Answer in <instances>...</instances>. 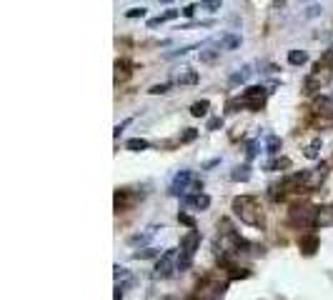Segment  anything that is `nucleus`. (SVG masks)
<instances>
[{"label": "nucleus", "mask_w": 333, "mask_h": 300, "mask_svg": "<svg viewBox=\"0 0 333 300\" xmlns=\"http://www.w3.org/2000/svg\"><path fill=\"white\" fill-rule=\"evenodd\" d=\"M231 210H233L236 218H241V223L253 225V228H263V210H261L258 198H253V195H238V198H233Z\"/></svg>", "instance_id": "1"}, {"label": "nucleus", "mask_w": 333, "mask_h": 300, "mask_svg": "<svg viewBox=\"0 0 333 300\" xmlns=\"http://www.w3.org/2000/svg\"><path fill=\"white\" fill-rule=\"evenodd\" d=\"M200 248V233H198V228H193V230H188L180 238V250H178V263H176V268H178V273H185L191 265H193V255H196V250Z\"/></svg>", "instance_id": "2"}, {"label": "nucleus", "mask_w": 333, "mask_h": 300, "mask_svg": "<svg viewBox=\"0 0 333 300\" xmlns=\"http://www.w3.org/2000/svg\"><path fill=\"white\" fill-rule=\"evenodd\" d=\"M316 218H318V208H313L311 203H296V205H290V210H288L290 225H296L301 230L316 228Z\"/></svg>", "instance_id": "3"}, {"label": "nucleus", "mask_w": 333, "mask_h": 300, "mask_svg": "<svg viewBox=\"0 0 333 300\" xmlns=\"http://www.w3.org/2000/svg\"><path fill=\"white\" fill-rule=\"evenodd\" d=\"M176 263H178V250H176V248L163 250L160 258H158V263H155V268H153V280H165V278H171V275L178 270Z\"/></svg>", "instance_id": "4"}, {"label": "nucleus", "mask_w": 333, "mask_h": 300, "mask_svg": "<svg viewBox=\"0 0 333 300\" xmlns=\"http://www.w3.org/2000/svg\"><path fill=\"white\" fill-rule=\"evenodd\" d=\"M331 78H333V68H326V65H318L316 63V70L303 80V90L306 93H318L321 88H326V85L331 83Z\"/></svg>", "instance_id": "5"}, {"label": "nucleus", "mask_w": 333, "mask_h": 300, "mask_svg": "<svg viewBox=\"0 0 333 300\" xmlns=\"http://www.w3.org/2000/svg\"><path fill=\"white\" fill-rule=\"evenodd\" d=\"M268 93L270 90H266L263 85H251V88H245L243 90V95H241V100H243V108L245 110H261L263 105H266V98H268Z\"/></svg>", "instance_id": "6"}, {"label": "nucleus", "mask_w": 333, "mask_h": 300, "mask_svg": "<svg viewBox=\"0 0 333 300\" xmlns=\"http://www.w3.org/2000/svg\"><path fill=\"white\" fill-rule=\"evenodd\" d=\"M193 173L191 170H180V173H176V178L171 180V185H168V195H173V198H183L185 193H188V188H191V183H193Z\"/></svg>", "instance_id": "7"}, {"label": "nucleus", "mask_w": 333, "mask_h": 300, "mask_svg": "<svg viewBox=\"0 0 333 300\" xmlns=\"http://www.w3.org/2000/svg\"><path fill=\"white\" fill-rule=\"evenodd\" d=\"M326 175H328V168H326V165H318V168H311V170H306V178H303V190H306V193H311V190H318V188L323 185Z\"/></svg>", "instance_id": "8"}, {"label": "nucleus", "mask_w": 333, "mask_h": 300, "mask_svg": "<svg viewBox=\"0 0 333 300\" xmlns=\"http://www.w3.org/2000/svg\"><path fill=\"white\" fill-rule=\"evenodd\" d=\"M228 283H231V280H225V283H205V285L198 290V300H218V298L225 293Z\"/></svg>", "instance_id": "9"}, {"label": "nucleus", "mask_w": 333, "mask_h": 300, "mask_svg": "<svg viewBox=\"0 0 333 300\" xmlns=\"http://www.w3.org/2000/svg\"><path fill=\"white\" fill-rule=\"evenodd\" d=\"M185 208H196V210H208L211 208V198L205 195V193H188V195L180 198Z\"/></svg>", "instance_id": "10"}, {"label": "nucleus", "mask_w": 333, "mask_h": 300, "mask_svg": "<svg viewBox=\"0 0 333 300\" xmlns=\"http://www.w3.org/2000/svg\"><path fill=\"white\" fill-rule=\"evenodd\" d=\"M298 248H301V253L303 255H316V250L321 248V240H318V235H313V233H306V235H301L298 238Z\"/></svg>", "instance_id": "11"}, {"label": "nucleus", "mask_w": 333, "mask_h": 300, "mask_svg": "<svg viewBox=\"0 0 333 300\" xmlns=\"http://www.w3.org/2000/svg\"><path fill=\"white\" fill-rule=\"evenodd\" d=\"M158 230H163V225H148V228H145L143 233H135V235H131V238H128V243H131V245H145V243H148V240L153 238V235H155Z\"/></svg>", "instance_id": "12"}, {"label": "nucleus", "mask_w": 333, "mask_h": 300, "mask_svg": "<svg viewBox=\"0 0 333 300\" xmlns=\"http://www.w3.org/2000/svg\"><path fill=\"white\" fill-rule=\"evenodd\" d=\"M333 225V205L318 208V218H316V228H331Z\"/></svg>", "instance_id": "13"}, {"label": "nucleus", "mask_w": 333, "mask_h": 300, "mask_svg": "<svg viewBox=\"0 0 333 300\" xmlns=\"http://www.w3.org/2000/svg\"><path fill=\"white\" fill-rule=\"evenodd\" d=\"M183 10H176V8H168L165 13H160L158 18H153V20H148V28H158L160 23H168V20H176L178 15H180Z\"/></svg>", "instance_id": "14"}, {"label": "nucleus", "mask_w": 333, "mask_h": 300, "mask_svg": "<svg viewBox=\"0 0 333 300\" xmlns=\"http://www.w3.org/2000/svg\"><path fill=\"white\" fill-rule=\"evenodd\" d=\"M151 258H160V250H158V248H153V245L140 248V250H135V253H133V260H151Z\"/></svg>", "instance_id": "15"}, {"label": "nucleus", "mask_w": 333, "mask_h": 300, "mask_svg": "<svg viewBox=\"0 0 333 300\" xmlns=\"http://www.w3.org/2000/svg\"><path fill=\"white\" fill-rule=\"evenodd\" d=\"M266 170H283V168H290V160L288 158H278V155H270L266 163H263Z\"/></svg>", "instance_id": "16"}, {"label": "nucleus", "mask_w": 333, "mask_h": 300, "mask_svg": "<svg viewBox=\"0 0 333 300\" xmlns=\"http://www.w3.org/2000/svg\"><path fill=\"white\" fill-rule=\"evenodd\" d=\"M243 38L241 35H221V50H236L241 48Z\"/></svg>", "instance_id": "17"}, {"label": "nucleus", "mask_w": 333, "mask_h": 300, "mask_svg": "<svg viewBox=\"0 0 333 300\" xmlns=\"http://www.w3.org/2000/svg\"><path fill=\"white\" fill-rule=\"evenodd\" d=\"M281 148H283V140L278 135H268L266 138V153L268 155H281Z\"/></svg>", "instance_id": "18"}, {"label": "nucleus", "mask_w": 333, "mask_h": 300, "mask_svg": "<svg viewBox=\"0 0 333 300\" xmlns=\"http://www.w3.org/2000/svg\"><path fill=\"white\" fill-rule=\"evenodd\" d=\"M251 65H243L238 73H233L231 78H228V83H231V85H243V83H248V78H251Z\"/></svg>", "instance_id": "19"}, {"label": "nucleus", "mask_w": 333, "mask_h": 300, "mask_svg": "<svg viewBox=\"0 0 333 300\" xmlns=\"http://www.w3.org/2000/svg\"><path fill=\"white\" fill-rule=\"evenodd\" d=\"M303 155H306L308 160H318V158H321V138L311 140V143L306 145V150H303Z\"/></svg>", "instance_id": "20"}, {"label": "nucleus", "mask_w": 333, "mask_h": 300, "mask_svg": "<svg viewBox=\"0 0 333 300\" xmlns=\"http://www.w3.org/2000/svg\"><path fill=\"white\" fill-rule=\"evenodd\" d=\"M231 180H236V183H248V180H251V168H248V165H238V168H233Z\"/></svg>", "instance_id": "21"}, {"label": "nucleus", "mask_w": 333, "mask_h": 300, "mask_svg": "<svg viewBox=\"0 0 333 300\" xmlns=\"http://www.w3.org/2000/svg\"><path fill=\"white\" fill-rule=\"evenodd\" d=\"M288 63H290V65H296V68H301V65L308 63V53L306 50H290L288 53Z\"/></svg>", "instance_id": "22"}, {"label": "nucleus", "mask_w": 333, "mask_h": 300, "mask_svg": "<svg viewBox=\"0 0 333 300\" xmlns=\"http://www.w3.org/2000/svg\"><path fill=\"white\" fill-rule=\"evenodd\" d=\"M208 108H211V103H208V100H196V103L191 105V115H193V118H205V115H208Z\"/></svg>", "instance_id": "23"}, {"label": "nucleus", "mask_w": 333, "mask_h": 300, "mask_svg": "<svg viewBox=\"0 0 333 300\" xmlns=\"http://www.w3.org/2000/svg\"><path fill=\"white\" fill-rule=\"evenodd\" d=\"M128 75H131V63L128 60H118L115 63V80L120 83V80H128Z\"/></svg>", "instance_id": "24"}, {"label": "nucleus", "mask_w": 333, "mask_h": 300, "mask_svg": "<svg viewBox=\"0 0 333 300\" xmlns=\"http://www.w3.org/2000/svg\"><path fill=\"white\" fill-rule=\"evenodd\" d=\"M126 148L131 150V153H140V150H148L151 143L145 140V138H131V140L126 143Z\"/></svg>", "instance_id": "25"}, {"label": "nucleus", "mask_w": 333, "mask_h": 300, "mask_svg": "<svg viewBox=\"0 0 333 300\" xmlns=\"http://www.w3.org/2000/svg\"><path fill=\"white\" fill-rule=\"evenodd\" d=\"M198 80H200V78H198L196 70H185V73L178 75V85H196Z\"/></svg>", "instance_id": "26"}, {"label": "nucleus", "mask_w": 333, "mask_h": 300, "mask_svg": "<svg viewBox=\"0 0 333 300\" xmlns=\"http://www.w3.org/2000/svg\"><path fill=\"white\" fill-rule=\"evenodd\" d=\"M218 55H221V48H205V50H200V60L203 63H213Z\"/></svg>", "instance_id": "27"}, {"label": "nucleus", "mask_w": 333, "mask_h": 300, "mask_svg": "<svg viewBox=\"0 0 333 300\" xmlns=\"http://www.w3.org/2000/svg\"><path fill=\"white\" fill-rule=\"evenodd\" d=\"M198 138V130L196 128H185V133H180V145H188Z\"/></svg>", "instance_id": "28"}, {"label": "nucleus", "mask_w": 333, "mask_h": 300, "mask_svg": "<svg viewBox=\"0 0 333 300\" xmlns=\"http://www.w3.org/2000/svg\"><path fill=\"white\" fill-rule=\"evenodd\" d=\"M178 223H183V225H185V228H188V230H193V228H198V225H196V218H191V215H188V213H183V210L178 213Z\"/></svg>", "instance_id": "29"}, {"label": "nucleus", "mask_w": 333, "mask_h": 300, "mask_svg": "<svg viewBox=\"0 0 333 300\" xmlns=\"http://www.w3.org/2000/svg\"><path fill=\"white\" fill-rule=\"evenodd\" d=\"M200 10L218 13V10H221V0H203V3H200Z\"/></svg>", "instance_id": "30"}, {"label": "nucleus", "mask_w": 333, "mask_h": 300, "mask_svg": "<svg viewBox=\"0 0 333 300\" xmlns=\"http://www.w3.org/2000/svg\"><path fill=\"white\" fill-rule=\"evenodd\" d=\"M148 93H151V95H165V93H171V83H158V85H153Z\"/></svg>", "instance_id": "31"}, {"label": "nucleus", "mask_w": 333, "mask_h": 300, "mask_svg": "<svg viewBox=\"0 0 333 300\" xmlns=\"http://www.w3.org/2000/svg\"><path fill=\"white\" fill-rule=\"evenodd\" d=\"M318 65H326V68H333V48H328L323 55H321V60H318Z\"/></svg>", "instance_id": "32"}, {"label": "nucleus", "mask_w": 333, "mask_h": 300, "mask_svg": "<svg viewBox=\"0 0 333 300\" xmlns=\"http://www.w3.org/2000/svg\"><path fill=\"white\" fill-rule=\"evenodd\" d=\"M258 148H261V143H258V140H253V143H248V150H245V158H248V160H253V158L258 155Z\"/></svg>", "instance_id": "33"}, {"label": "nucleus", "mask_w": 333, "mask_h": 300, "mask_svg": "<svg viewBox=\"0 0 333 300\" xmlns=\"http://www.w3.org/2000/svg\"><path fill=\"white\" fill-rule=\"evenodd\" d=\"M113 270H115L113 275H115V280H118V283H120V280H128V268H123V265H115Z\"/></svg>", "instance_id": "34"}, {"label": "nucleus", "mask_w": 333, "mask_h": 300, "mask_svg": "<svg viewBox=\"0 0 333 300\" xmlns=\"http://www.w3.org/2000/svg\"><path fill=\"white\" fill-rule=\"evenodd\" d=\"M321 10H323L321 5H311V8L303 13V18H306V20H311V18H318V15H321Z\"/></svg>", "instance_id": "35"}, {"label": "nucleus", "mask_w": 333, "mask_h": 300, "mask_svg": "<svg viewBox=\"0 0 333 300\" xmlns=\"http://www.w3.org/2000/svg\"><path fill=\"white\" fill-rule=\"evenodd\" d=\"M196 45H185V48H178V50H171V53H165V58H178V55H185V53H191Z\"/></svg>", "instance_id": "36"}, {"label": "nucleus", "mask_w": 333, "mask_h": 300, "mask_svg": "<svg viewBox=\"0 0 333 300\" xmlns=\"http://www.w3.org/2000/svg\"><path fill=\"white\" fill-rule=\"evenodd\" d=\"M218 128H223V118H211L205 125V130H218Z\"/></svg>", "instance_id": "37"}, {"label": "nucleus", "mask_w": 333, "mask_h": 300, "mask_svg": "<svg viewBox=\"0 0 333 300\" xmlns=\"http://www.w3.org/2000/svg\"><path fill=\"white\" fill-rule=\"evenodd\" d=\"M145 15V8H131V10H126V18H143Z\"/></svg>", "instance_id": "38"}, {"label": "nucleus", "mask_w": 333, "mask_h": 300, "mask_svg": "<svg viewBox=\"0 0 333 300\" xmlns=\"http://www.w3.org/2000/svg\"><path fill=\"white\" fill-rule=\"evenodd\" d=\"M128 123H131V118H128V120H123V123H118V125H115V130H113V135H115V138H120V133L126 130V125H128Z\"/></svg>", "instance_id": "39"}, {"label": "nucleus", "mask_w": 333, "mask_h": 300, "mask_svg": "<svg viewBox=\"0 0 333 300\" xmlns=\"http://www.w3.org/2000/svg\"><path fill=\"white\" fill-rule=\"evenodd\" d=\"M196 10H198V5H185V8H183V15H185V18H193Z\"/></svg>", "instance_id": "40"}, {"label": "nucleus", "mask_w": 333, "mask_h": 300, "mask_svg": "<svg viewBox=\"0 0 333 300\" xmlns=\"http://www.w3.org/2000/svg\"><path fill=\"white\" fill-rule=\"evenodd\" d=\"M123 290H126V288H123V285L118 283V285H115V295H113V300H123V295H126Z\"/></svg>", "instance_id": "41"}, {"label": "nucleus", "mask_w": 333, "mask_h": 300, "mask_svg": "<svg viewBox=\"0 0 333 300\" xmlns=\"http://www.w3.org/2000/svg\"><path fill=\"white\" fill-rule=\"evenodd\" d=\"M216 165H221V158H216V160H208V163L203 165V170H211V168H216Z\"/></svg>", "instance_id": "42"}, {"label": "nucleus", "mask_w": 333, "mask_h": 300, "mask_svg": "<svg viewBox=\"0 0 333 300\" xmlns=\"http://www.w3.org/2000/svg\"><path fill=\"white\" fill-rule=\"evenodd\" d=\"M160 300H176V298H160Z\"/></svg>", "instance_id": "43"}, {"label": "nucleus", "mask_w": 333, "mask_h": 300, "mask_svg": "<svg viewBox=\"0 0 333 300\" xmlns=\"http://www.w3.org/2000/svg\"><path fill=\"white\" fill-rule=\"evenodd\" d=\"M303 3H306V0H303Z\"/></svg>", "instance_id": "44"}]
</instances>
